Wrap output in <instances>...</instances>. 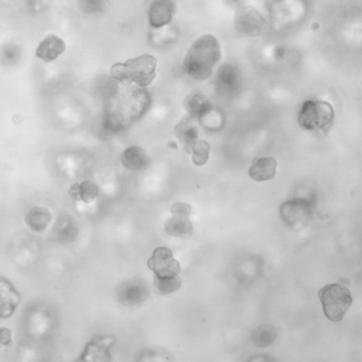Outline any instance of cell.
Returning <instances> with one entry per match:
<instances>
[{
  "label": "cell",
  "mask_w": 362,
  "mask_h": 362,
  "mask_svg": "<svg viewBox=\"0 0 362 362\" xmlns=\"http://www.w3.org/2000/svg\"><path fill=\"white\" fill-rule=\"evenodd\" d=\"M313 201L307 198H294L286 201L279 207V215L289 228L300 230L313 217Z\"/></svg>",
  "instance_id": "cell-5"
},
{
  "label": "cell",
  "mask_w": 362,
  "mask_h": 362,
  "mask_svg": "<svg viewBox=\"0 0 362 362\" xmlns=\"http://www.w3.org/2000/svg\"><path fill=\"white\" fill-rule=\"evenodd\" d=\"M78 228L75 220L71 216L65 215L59 218L54 228V236L59 243H67L76 238Z\"/></svg>",
  "instance_id": "cell-17"
},
{
  "label": "cell",
  "mask_w": 362,
  "mask_h": 362,
  "mask_svg": "<svg viewBox=\"0 0 362 362\" xmlns=\"http://www.w3.org/2000/svg\"><path fill=\"white\" fill-rule=\"evenodd\" d=\"M99 189L97 185L90 181H84L81 184H75L69 190V196L76 201H83L90 203L98 196Z\"/></svg>",
  "instance_id": "cell-20"
},
{
  "label": "cell",
  "mask_w": 362,
  "mask_h": 362,
  "mask_svg": "<svg viewBox=\"0 0 362 362\" xmlns=\"http://www.w3.org/2000/svg\"><path fill=\"white\" fill-rule=\"evenodd\" d=\"M175 134L177 139L183 144L184 149L187 153H190L192 145L198 141L199 132L192 120H183L175 128Z\"/></svg>",
  "instance_id": "cell-19"
},
{
  "label": "cell",
  "mask_w": 362,
  "mask_h": 362,
  "mask_svg": "<svg viewBox=\"0 0 362 362\" xmlns=\"http://www.w3.org/2000/svg\"><path fill=\"white\" fill-rule=\"evenodd\" d=\"M192 209L186 203H175L171 207L170 219L167 220L165 224V230L167 234L179 238H190L192 235V224L189 220Z\"/></svg>",
  "instance_id": "cell-7"
},
{
  "label": "cell",
  "mask_w": 362,
  "mask_h": 362,
  "mask_svg": "<svg viewBox=\"0 0 362 362\" xmlns=\"http://www.w3.org/2000/svg\"><path fill=\"white\" fill-rule=\"evenodd\" d=\"M239 74L233 65H223L217 75L218 88L223 90H233L237 86Z\"/></svg>",
  "instance_id": "cell-22"
},
{
  "label": "cell",
  "mask_w": 362,
  "mask_h": 362,
  "mask_svg": "<svg viewBox=\"0 0 362 362\" xmlns=\"http://www.w3.org/2000/svg\"><path fill=\"white\" fill-rule=\"evenodd\" d=\"M334 117V109L330 103L308 100L304 103L298 114V124L305 130H326L332 126Z\"/></svg>",
  "instance_id": "cell-4"
},
{
  "label": "cell",
  "mask_w": 362,
  "mask_h": 362,
  "mask_svg": "<svg viewBox=\"0 0 362 362\" xmlns=\"http://www.w3.org/2000/svg\"><path fill=\"white\" fill-rule=\"evenodd\" d=\"M277 162L275 158H256L252 162L249 169V175L256 182L271 181L276 175Z\"/></svg>",
  "instance_id": "cell-14"
},
{
  "label": "cell",
  "mask_w": 362,
  "mask_h": 362,
  "mask_svg": "<svg viewBox=\"0 0 362 362\" xmlns=\"http://www.w3.org/2000/svg\"><path fill=\"white\" fill-rule=\"evenodd\" d=\"M148 267L154 272L156 276L160 279L177 276L181 271L179 262L173 257L171 250L166 247L154 250L153 254L148 260Z\"/></svg>",
  "instance_id": "cell-8"
},
{
  "label": "cell",
  "mask_w": 362,
  "mask_h": 362,
  "mask_svg": "<svg viewBox=\"0 0 362 362\" xmlns=\"http://www.w3.org/2000/svg\"><path fill=\"white\" fill-rule=\"evenodd\" d=\"M149 289L147 284L141 279H132L124 281L117 290V298L124 306H134L147 300Z\"/></svg>",
  "instance_id": "cell-9"
},
{
  "label": "cell",
  "mask_w": 362,
  "mask_h": 362,
  "mask_svg": "<svg viewBox=\"0 0 362 362\" xmlns=\"http://www.w3.org/2000/svg\"><path fill=\"white\" fill-rule=\"evenodd\" d=\"M184 107L192 118L202 119L211 112V103L200 92H194L184 101Z\"/></svg>",
  "instance_id": "cell-16"
},
{
  "label": "cell",
  "mask_w": 362,
  "mask_h": 362,
  "mask_svg": "<svg viewBox=\"0 0 362 362\" xmlns=\"http://www.w3.org/2000/svg\"><path fill=\"white\" fill-rule=\"evenodd\" d=\"M78 5L84 13H97L105 10V0H78Z\"/></svg>",
  "instance_id": "cell-25"
},
{
  "label": "cell",
  "mask_w": 362,
  "mask_h": 362,
  "mask_svg": "<svg viewBox=\"0 0 362 362\" xmlns=\"http://www.w3.org/2000/svg\"><path fill=\"white\" fill-rule=\"evenodd\" d=\"M234 26L241 37H254L262 35L268 29V23L255 8L245 7L237 11Z\"/></svg>",
  "instance_id": "cell-6"
},
{
  "label": "cell",
  "mask_w": 362,
  "mask_h": 362,
  "mask_svg": "<svg viewBox=\"0 0 362 362\" xmlns=\"http://www.w3.org/2000/svg\"><path fill=\"white\" fill-rule=\"evenodd\" d=\"M12 334L9 328L0 327V345L9 346L11 344Z\"/></svg>",
  "instance_id": "cell-26"
},
{
  "label": "cell",
  "mask_w": 362,
  "mask_h": 362,
  "mask_svg": "<svg viewBox=\"0 0 362 362\" xmlns=\"http://www.w3.org/2000/svg\"><path fill=\"white\" fill-rule=\"evenodd\" d=\"M181 285L182 281L179 275L173 277H166V279H160V277L154 275V290L160 296H167V294L177 291Z\"/></svg>",
  "instance_id": "cell-23"
},
{
  "label": "cell",
  "mask_w": 362,
  "mask_h": 362,
  "mask_svg": "<svg viewBox=\"0 0 362 362\" xmlns=\"http://www.w3.org/2000/svg\"><path fill=\"white\" fill-rule=\"evenodd\" d=\"M22 302L20 292L11 281L0 277V319L11 317Z\"/></svg>",
  "instance_id": "cell-10"
},
{
  "label": "cell",
  "mask_w": 362,
  "mask_h": 362,
  "mask_svg": "<svg viewBox=\"0 0 362 362\" xmlns=\"http://www.w3.org/2000/svg\"><path fill=\"white\" fill-rule=\"evenodd\" d=\"M277 330L271 324H260L252 332L251 339L258 347L270 346L276 339Z\"/></svg>",
  "instance_id": "cell-21"
},
{
  "label": "cell",
  "mask_w": 362,
  "mask_h": 362,
  "mask_svg": "<svg viewBox=\"0 0 362 362\" xmlns=\"http://www.w3.org/2000/svg\"><path fill=\"white\" fill-rule=\"evenodd\" d=\"M324 315L329 321L339 322L343 319L353 302L351 292L339 284H328L319 292Z\"/></svg>",
  "instance_id": "cell-3"
},
{
  "label": "cell",
  "mask_w": 362,
  "mask_h": 362,
  "mask_svg": "<svg viewBox=\"0 0 362 362\" xmlns=\"http://www.w3.org/2000/svg\"><path fill=\"white\" fill-rule=\"evenodd\" d=\"M120 160L129 170L141 171L150 166L149 156L139 147H130L124 150Z\"/></svg>",
  "instance_id": "cell-15"
},
{
  "label": "cell",
  "mask_w": 362,
  "mask_h": 362,
  "mask_svg": "<svg viewBox=\"0 0 362 362\" xmlns=\"http://www.w3.org/2000/svg\"><path fill=\"white\" fill-rule=\"evenodd\" d=\"M156 64L158 61L153 56L143 54L114 65L111 74L115 79L124 83H135L141 88H146L156 79Z\"/></svg>",
  "instance_id": "cell-2"
},
{
  "label": "cell",
  "mask_w": 362,
  "mask_h": 362,
  "mask_svg": "<svg viewBox=\"0 0 362 362\" xmlns=\"http://www.w3.org/2000/svg\"><path fill=\"white\" fill-rule=\"evenodd\" d=\"M52 214L45 207H33L25 218L27 226L33 232H43L52 221Z\"/></svg>",
  "instance_id": "cell-18"
},
{
  "label": "cell",
  "mask_w": 362,
  "mask_h": 362,
  "mask_svg": "<svg viewBox=\"0 0 362 362\" xmlns=\"http://www.w3.org/2000/svg\"><path fill=\"white\" fill-rule=\"evenodd\" d=\"M175 13L173 0H153L148 10V21L152 28L160 29L170 24Z\"/></svg>",
  "instance_id": "cell-11"
},
{
  "label": "cell",
  "mask_w": 362,
  "mask_h": 362,
  "mask_svg": "<svg viewBox=\"0 0 362 362\" xmlns=\"http://www.w3.org/2000/svg\"><path fill=\"white\" fill-rule=\"evenodd\" d=\"M114 339L109 336H96L84 349L80 361H110L111 353L110 347L113 344Z\"/></svg>",
  "instance_id": "cell-12"
},
{
  "label": "cell",
  "mask_w": 362,
  "mask_h": 362,
  "mask_svg": "<svg viewBox=\"0 0 362 362\" xmlns=\"http://www.w3.org/2000/svg\"><path fill=\"white\" fill-rule=\"evenodd\" d=\"M65 49H66L65 42L57 35H50L40 43L35 54L44 62L50 63L62 56Z\"/></svg>",
  "instance_id": "cell-13"
},
{
  "label": "cell",
  "mask_w": 362,
  "mask_h": 362,
  "mask_svg": "<svg viewBox=\"0 0 362 362\" xmlns=\"http://www.w3.org/2000/svg\"><path fill=\"white\" fill-rule=\"evenodd\" d=\"M221 58L219 41L205 35L194 41L183 63V69L192 79L202 81L209 78Z\"/></svg>",
  "instance_id": "cell-1"
},
{
  "label": "cell",
  "mask_w": 362,
  "mask_h": 362,
  "mask_svg": "<svg viewBox=\"0 0 362 362\" xmlns=\"http://www.w3.org/2000/svg\"><path fill=\"white\" fill-rule=\"evenodd\" d=\"M211 146L206 141H197L192 145L190 153H192V162L196 166H203L209 158Z\"/></svg>",
  "instance_id": "cell-24"
}]
</instances>
